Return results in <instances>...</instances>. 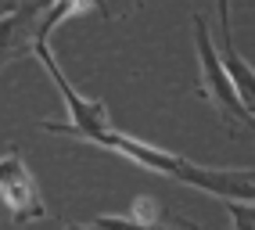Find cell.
Wrapping results in <instances>:
<instances>
[{"instance_id":"2","label":"cell","mask_w":255,"mask_h":230,"mask_svg":"<svg viewBox=\"0 0 255 230\" xmlns=\"http://www.w3.org/2000/svg\"><path fill=\"white\" fill-rule=\"evenodd\" d=\"M29 54H36L40 65L47 69V76L54 79V87L61 94V101L69 105V122H54V119H43L40 126L47 129V133H61V137H76V140H94L97 133H105V129L112 126V115L105 108V101H97V97H83L69 79H65V72L58 69V61H54V51H50V40L36 36L32 40V51Z\"/></svg>"},{"instance_id":"8","label":"cell","mask_w":255,"mask_h":230,"mask_svg":"<svg viewBox=\"0 0 255 230\" xmlns=\"http://www.w3.org/2000/svg\"><path fill=\"white\" fill-rule=\"evenodd\" d=\"M65 230H90V227H87V223H69Z\"/></svg>"},{"instance_id":"7","label":"cell","mask_w":255,"mask_h":230,"mask_svg":"<svg viewBox=\"0 0 255 230\" xmlns=\"http://www.w3.org/2000/svg\"><path fill=\"white\" fill-rule=\"evenodd\" d=\"M144 230H173V227H165V223H151V227H144Z\"/></svg>"},{"instance_id":"4","label":"cell","mask_w":255,"mask_h":230,"mask_svg":"<svg viewBox=\"0 0 255 230\" xmlns=\"http://www.w3.org/2000/svg\"><path fill=\"white\" fill-rule=\"evenodd\" d=\"M0 198L7 205V216L14 227H25L32 220H43L47 216V205H43V194L40 184L32 176L25 155L18 147H7L0 155Z\"/></svg>"},{"instance_id":"3","label":"cell","mask_w":255,"mask_h":230,"mask_svg":"<svg viewBox=\"0 0 255 230\" xmlns=\"http://www.w3.org/2000/svg\"><path fill=\"white\" fill-rule=\"evenodd\" d=\"M191 29H194V51H198V65H201V97L219 112V119L227 122L230 133H245V129H252V112L241 105L234 83L227 79L223 65H219L216 40L209 32L205 14H191Z\"/></svg>"},{"instance_id":"1","label":"cell","mask_w":255,"mask_h":230,"mask_svg":"<svg viewBox=\"0 0 255 230\" xmlns=\"http://www.w3.org/2000/svg\"><path fill=\"white\" fill-rule=\"evenodd\" d=\"M90 144L105 147V151H115L129 162H137L140 169H151L158 176H169V180H180V184H191L205 194H216L223 202H241V205H252L255 198V180H252V169H205V166H194L191 158H183L176 151H165V147H155L133 133H123V129L108 126L105 133H97Z\"/></svg>"},{"instance_id":"6","label":"cell","mask_w":255,"mask_h":230,"mask_svg":"<svg viewBox=\"0 0 255 230\" xmlns=\"http://www.w3.org/2000/svg\"><path fill=\"white\" fill-rule=\"evenodd\" d=\"M47 4H18L14 14L0 18V65L14 58H29L32 40H36V25L43 18Z\"/></svg>"},{"instance_id":"5","label":"cell","mask_w":255,"mask_h":230,"mask_svg":"<svg viewBox=\"0 0 255 230\" xmlns=\"http://www.w3.org/2000/svg\"><path fill=\"white\" fill-rule=\"evenodd\" d=\"M216 18H219V43H216L219 65H223L227 79L234 83L237 97H241V105L252 112V105H255V72H252V65H248L241 54H237V47H234V29H230V4H219V7H216Z\"/></svg>"}]
</instances>
